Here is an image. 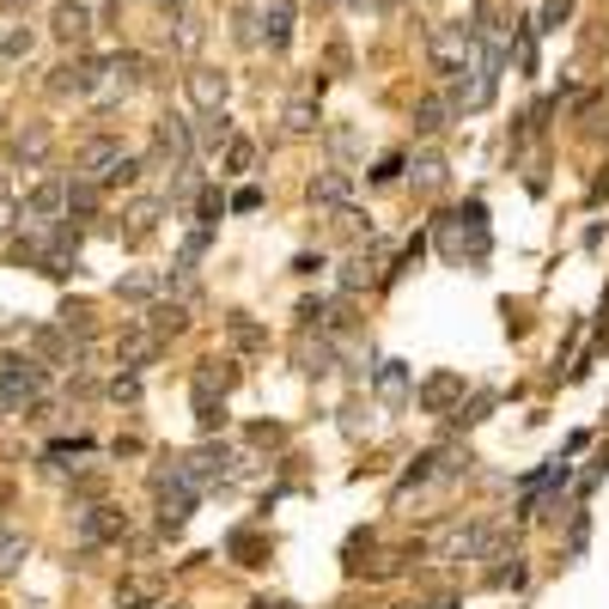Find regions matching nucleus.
<instances>
[{
    "instance_id": "1",
    "label": "nucleus",
    "mask_w": 609,
    "mask_h": 609,
    "mask_svg": "<svg viewBox=\"0 0 609 609\" xmlns=\"http://www.w3.org/2000/svg\"><path fill=\"white\" fill-rule=\"evenodd\" d=\"M74 177H92L98 189L104 184H134V177H141V159H134L117 134H92V141L80 146V159H74Z\"/></svg>"
},
{
    "instance_id": "2",
    "label": "nucleus",
    "mask_w": 609,
    "mask_h": 609,
    "mask_svg": "<svg viewBox=\"0 0 609 609\" xmlns=\"http://www.w3.org/2000/svg\"><path fill=\"white\" fill-rule=\"evenodd\" d=\"M500 543H506L500 530L476 524V518H451V524H439L433 536H427V549H433L439 561H488Z\"/></svg>"
},
{
    "instance_id": "3",
    "label": "nucleus",
    "mask_w": 609,
    "mask_h": 609,
    "mask_svg": "<svg viewBox=\"0 0 609 609\" xmlns=\"http://www.w3.org/2000/svg\"><path fill=\"white\" fill-rule=\"evenodd\" d=\"M439 251H445V263L457 268H488V208L481 201H469L464 213H457V225H451L445 239H439Z\"/></svg>"
},
{
    "instance_id": "4",
    "label": "nucleus",
    "mask_w": 609,
    "mask_h": 609,
    "mask_svg": "<svg viewBox=\"0 0 609 609\" xmlns=\"http://www.w3.org/2000/svg\"><path fill=\"white\" fill-rule=\"evenodd\" d=\"M43 390H49V372H43L37 354H7V359H0V409H7V414L31 409Z\"/></svg>"
},
{
    "instance_id": "5",
    "label": "nucleus",
    "mask_w": 609,
    "mask_h": 609,
    "mask_svg": "<svg viewBox=\"0 0 609 609\" xmlns=\"http://www.w3.org/2000/svg\"><path fill=\"white\" fill-rule=\"evenodd\" d=\"M225 390H232V366H220V359H201L196 378H189V397H196L201 433H220V427H225Z\"/></svg>"
},
{
    "instance_id": "6",
    "label": "nucleus",
    "mask_w": 609,
    "mask_h": 609,
    "mask_svg": "<svg viewBox=\"0 0 609 609\" xmlns=\"http://www.w3.org/2000/svg\"><path fill=\"white\" fill-rule=\"evenodd\" d=\"M476 55H481V43H476V31H469V25H433V31H427V62H433L445 80H451V74H464Z\"/></svg>"
},
{
    "instance_id": "7",
    "label": "nucleus",
    "mask_w": 609,
    "mask_h": 609,
    "mask_svg": "<svg viewBox=\"0 0 609 609\" xmlns=\"http://www.w3.org/2000/svg\"><path fill=\"white\" fill-rule=\"evenodd\" d=\"M74 536H80L86 549L122 543V536H129V512H117V506H104V500H86V506H74Z\"/></svg>"
},
{
    "instance_id": "8",
    "label": "nucleus",
    "mask_w": 609,
    "mask_h": 609,
    "mask_svg": "<svg viewBox=\"0 0 609 609\" xmlns=\"http://www.w3.org/2000/svg\"><path fill=\"white\" fill-rule=\"evenodd\" d=\"M184 469H189V481H196V488H220V481L239 476V451L220 445V439H208V445H196L184 457Z\"/></svg>"
},
{
    "instance_id": "9",
    "label": "nucleus",
    "mask_w": 609,
    "mask_h": 609,
    "mask_svg": "<svg viewBox=\"0 0 609 609\" xmlns=\"http://www.w3.org/2000/svg\"><path fill=\"white\" fill-rule=\"evenodd\" d=\"M153 153L171 159V171H189V159H196V129H189V117H171V110H165L159 129H153Z\"/></svg>"
},
{
    "instance_id": "10",
    "label": "nucleus",
    "mask_w": 609,
    "mask_h": 609,
    "mask_svg": "<svg viewBox=\"0 0 609 609\" xmlns=\"http://www.w3.org/2000/svg\"><path fill=\"white\" fill-rule=\"evenodd\" d=\"M98 67H104V62H92V55H74V62L55 67L49 92H55V98H92V92H98Z\"/></svg>"
},
{
    "instance_id": "11",
    "label": "nucleus",
    "mask_w": 609,
    "mask_h": 609,
    "mask_svg": "<svg viewBox=\"0 0 609 609\" xmlns=\"http://www.w3.org/2000/svg\"><path fill=\"white\" fill-rule=\"evenodd\" d=\"M165 354V335H153V330H146V323H141V330H129V335H122V342H117V359H122V372H146V366H153V359H159Z\"/></svg>"
},
{
    "instance_id": "12",
    "label": "nucleus",
    "mask_w": 609,
    "mask_h": 609,
    "mask_svg": "<svg viewBox=\"0 0 609 609\" xmlns=\"http://www.w3.org/2000/svg\"><path fill=\"white\" fill-rule=\"evenodd\" d=\"M292 359H299L304 378H330V372H335V342H330V335H318V342H311V330H299Z\"/></svg>"
},
{
    "instance_id": "13",
    "label": "nucleus",
    "mask_w": 609,
    "mask_h": 609,
    "mask_svg": "<svg viewBox=\"0 0 609 609\" xmlns=\"http://www.w3.org/2000/svg\"><path fill=\"white\" fill-rule=\"evenodd\" d=\"M256 25H263V31H256V43H268L275 55H287L292 49V0H268V13L256 19Z\"/></svg>"
},
{
    "instance_id": "14",
    "label": "nucleus",
    "mask_w": 609,
    "mask_h": 609,
    "mask_svg": "<svg viewBox=\"0 0 609 609\" xmlns=\"http://www.w3.org/2000/svg\"><path fill=\"white\" fill-rule=\"evenodd\" d=\"M184 86H189V104H196V117H201V110H225V74H213V67H189Z\"/></svg>"
},
{
    "instance_id": "15",
    "label": "nucleus",
    "mask_w": 609,
    "mask_h": 609,
    "mask_svg": "<svg viewBox=\"0 0 609 609\" xmlns=\"http://www.w3.org/2000/svg\"><path fill=\"white\" fill-rule=\"evenodd\" d=\"M414 397H421L427 414H451V402H464V378H457V372H433Z\"/></svg>"
},
{
    "instance_id": "16",
    "label": "nucleus",
    "mask_w": 609,
    "mask_h": 609,
    "mask_svg": "<svg viewBox=\"0 0 609 609\" xmlns=\"http://www.w3.org/2000/svg\"><path fill=\"white\" fill-rule=\"evenodd\" d=\"M409 366H402V359H385V366L372 372V390H378V402H385V409H402V402H409Z\"/></svg>"
},
{
    "instance_id": "17",
    "label": "nucleus",
    "mask_w": 609,
    "mask_h": 609,
    "mask_svg": "<svg viewBox=\"0 0 609 609\" xmlns=\"http://www.w3.org/2000/svg\"><path fill=\"white\" fill-rule=\"evenodd\" d=\"M304 196H311V208H347L354 177H347V171H318L311 184H304Z\"/></svg>"
},
{
    "instance_id": "18",
    "label": "nucleus",
    "mask_w": 609,
    "mask_h": 609,
    "mask_svg": "<svg viewBox=\"0 0 609 609\" xmlns=\"http://www.w3.org/2000/svg\"><path fill=\"white\" fill-rule=\"evenodd\" d=\"M49 25H55V37H62V43H86V37H92V7H86V0H62Z\"/></svg>"
},
{
    "instance_id": "19",
    "label": "nucleus",
    "mask_w": 609,
    "mask_h": 609,
    "mask_svg": "<svg viewBox=\"0 0 609 609\" xmlns=\"http://www.w3.org/2000/svg\"><path fill=\"white\" fill-rule=\"evenodd\" d=\"M402 171H409L414 196H439V189H445V177H451V165L439 159V153H421V159H414V165H402Z\"/></svg>"
},
{
    "instance_id": "20",
    "label": "nucleus",
    "mask_w": 609,
    "mask_h": 609,
    "mask_svg": "<svg viewBox=\"0 0 609 609\" xmlns=\"http://www.w3.org/2000/svg\"><path fill=\"white\" fill-rule=\"evenodd\" d=\"M451 117H457V110L445 104V92H427L421 104H414V134H445Z\"/></svg>"
},
{
    "instance_id": "21",
    "label": "nucleus",
    "mask_w": 609,
    "mask_h": 609,
    "mask_svg": "<svg viewBox=\"0 0 609 609\" xmlns=\"http://www.w3.org/2000/svg\"><path fill=\"white\" fill-rule=\"evenodd\" d=\"M189 129H196V146H201V153H213V146L232 141V122H225V110H201Z\"/></svg>"
},
{
    "instance_id": "22",
    "label": "nucleus",
    "mask_w": 609,
    "mask_h": 609,
    "mask_svg": "<svg viewBox=\"0 0 609 609\" xmlns=\"http://www.w3.org/2000/svg\"><path fill=\"white\" fill-rule=\"evenodd\" d=\"M98 208H104L98 184L92 177H74V184H67V213H74V220H98Z\"/></svg>"
},
{
    "instance_id": "23",
    "label": "nucleus",
    "mask_w": 609,
    "mask_h": 609,
    "mask_svg": "<svg viewBox=\"0 0 609 609\" xmlns=\"http://www.w3.org/2000/svg\"><path fill=\"white\" fill-rule=\"evenodd\" d=\"M25 555H31V543H25V530H13V524H0V579H13L19 567H25Z\"/></svg>"
},
{
    "instance_id": "24",
    "label": "nucleus",
    "mask_w": 609,
    "mask_h": 609,
    "mask_svg": "<svg viewBox=\"0 0 609 609\" xmlns=\"http://www.w3.org/2000/svg\"><path fill=\"white\" fill-rule=\"evenodd\" d=\"M280 122H287V134H311V129H318V98H311V92H292L287 110H280Z\"/></svg>"
},
{
    "instance_id": "25",
    "label": "nucleus",
    "mask_w": 609,
    "mask_h": 609,
    "mask_svg": "<svg viewBox=\"0 0 609 609\" xmlns=\"http://www.w3.org/2000/svg\"><path fill=\"white\" fill-rule=\"evenodd\" d=\"M146 330H153V335H184L189 330V311H184V299H177V304H153V311H146Z\"/></svg>"
},
{
    "instance_id": "26",
    "label": "nucleus",
    "mask_w": 609,
    "mask_h": 609,
    "mask_svg": "<svg viewBox=\"0 0 609 609\" xmlns=\"http://www.w3.org/2000/svg\"><path fill=\"white\" fill-rule=\"evenodd\" d=\"M159 213H165V196H141L129 213H122V220H129V239H146V232L159 225Z\"/></svg>"
},
{
    "instance_id": "27",
    "label": "nucleus",
    "mask_w": 609,
    "mask_h": 609,
    "mask_svg": "<svg viewBox=\"0 0 609 609\" xmlns=\"http://www.w3.org/2000/svg\"><path fill=\"white\" fill-rule=\"evenodd\" d=\"M165 43H171L177 55H196V43H201V19L177 13V19H171V31H165Z\"/></svg>"
},
{
    "instance_id": "28",
    "label": "nucleus",
    "mask_w": 609,
    "mask_h": 609,
    "mask_svg": "<svg viewBox=\"0 0 609 609\" xmlns=\"http://www.w3.org/2000/svg\"><path fill=\"white\" fill-rule=\"evenodd\" d=\"M225 549L239 555V567H256V561L268 555V549H263V536H256V530H232V536H225Z\"/></svg>"
},
{
    "instance_id": "29",
    "label": "nucleus",
    "mask_w": 609,
    "mask_h": 609,
    "mask_svg": "<svg viewBox=\"0 0 609 609\" xmlns=\"http://www.w3.org/2000/svg\"><path fill=\"white\" fill-rule=\"evenodd\" d=\"M567 19H573V0H543V13H536V25H530V31H536V37H555Z\"/></svg>"
},
{
    "instance_id": "30",
    "label": "nucleus",
    "mask_w": 609,
    "mask_h": 609,
    "mask_svg": "<svg viewBox=\"0 0 609 609\" xmlns=\"http://www.w3.org/2000/svg\"><path fill=\"white\" fill-rule=\"evenodd\" d=\"M117 292H122V299H159V292H165V275H122Z\"/></svg>"
},
{
    "instance_id": "31",
    "label": "nucleus",
    "mask_w": 609,
    "mask_h": 609,
    "mask_svg": "<svg viewBox=\"0 0 609 609\" xmlns=\"http://www.w3.org/2000/svg\"><path fill=\"white\" fill-rule=\"evenodd\" d=\"M225 335H232V347H244V354H256V347H268V335L256 330L251 318H225Z\"/></svg>"
},
{
    "instance_id": "32",
    "label": "nucleus",
    "mask_w": 609,
    "mask_h": 609,
    "mask_svg": "<svg viewBox=\"0 0 609 609\" xmlns=\"http://www.w3.org/2000/svg\"><path fill=\"white\" fill-rule=\"evenodd\" d=\"M13 153H19V159H31V165H43V153H49V129H25L13 141Z\"/></svg>"
},
{
    "instance_id": "33",
    "label": "nucleus",
    "mask_w": 609,
    "mask_h": 609,
    "mask_svg": "<svg viewBox=\"0 0 609 609\" xmlns=\"http://www.w3.org/2000/svg\"><path fill=\"white\" fill-rule=\"evenodd\" d=\"M359 287H372V263H366V256H347V263H342V292L354 299Z\"/></svg>"
},
{
    "instance_id": "34",
    "label": "nucleus",
    "mask_w": 609,
    "mask_h": 609,
    "mask_svg": "<svg viewBox=\"0 0 609 609\" xmlns=\"http://www.w3.org/2000/svg\"><path fill=\"white\" fill-rule=\"evenodd\" d=\"M62 330H67V335H92V304H74V299H67V304H62Z\"/></svg>"
},
{
    "instance_id": "35",
    "label": "nucleus",
    "mask_w": 609,
    "mask_h": 609,
    "mask_svg": "<svg viewBox=\"0 0 609 609\" xmlns=\"http://www.w3.org/2000/svg\"><path fill=\"white\" fill-rule=\"evenodd\" d=\"M524 579H530L524 555H512V567H494V573H488V585H500V591H506V585H524Z\"/></svg>"
},
{
    "instance_id": "36",
    "label": "nucleus",
    "mask_w": 609,
    "mask_h": 609,
    "mask_svg": "<svg viewBox=\"0 0 609 609\" xmlns=\"http://www.w3.org/2000/svg\"><path fill=\"white\" fill-rule=\"evenodd\" d=\"M488 409H494V390H481L469 409H457V427H476V421H488Z\"/></svg>"
},
{
    "instance_id": "37",
    "label": "nucleus",
    "mask_w": 609,
    "mask_h": 609,
    "mask_svg": "<svg viewBox=\"0 0 609 609\" xmlns=\"http://www.w3.org/2000/svg\"><path fill=\"white\" fill-rule=\"evenodd\" d=\"M110 397H117V402H141V378H134V372H122L117 385H110Z\"/></svg>"
},
{
    "instance_id": "38",
    "label": "nucleus",
    "mask_w": 609,
    "mask_h": 609,
    "mask_svg": "<svg viewBox=\"0 0 609 609\" xmlns=\"http://www.w3.org/2000/svg\"><path fill=\"white\" fill-rule=\"evenodd\" d=\"M251 439H256V445H287V427H275V421H256V427H251Z\"/></svg>"
},
{
    "instance_id": "39",
    "label": "nucleus",
    "mask_w": 609,
    "mask_h": 609,
    "mask_svg": "<svg viewBox=\"0 0 609 609\" xmlns=\"http://www.w3.org/2000/svg\"><path fill=\"white\" fill-rule=\"evenodd\" d=\"M585 536H591V518H573V530H567V555H585Z\"/></svg>"
},
{
    "instance_id": "40",
    "label": "nucleus",
    "mask_w": 609,
    "mask_h": 609,
    "mask_svg": "<svg viewBox=\"0 0 609 609\" xmlns=\"http://www.w3.org/2000/svg\"><path fill=\"white\" fill-rule=\"evenodd\" d=\"M251 141H232V153H225V171H251Z\"/></svg>"
},
{
    "instance_id": "41",
    "label": "nucleus",
    "mask_w": 609,
    "mask_h": 609,
    "mask_svg": "<svg viewBox=\"0 0 609 609\" xmlns=\"http://www.w3.org/2000/svg\"><path fill=\"white\" fill-rule=\"evenodd\" d=\"M402 165H409V159H402V153H390V159L378 165V171H372V184H397V177H402Z\"/></svg>"
},
{
    "instance_id": "42",
    "label": "nucleus",
    "mask_w": 609,
    "mask_h": 609,
    "mask_svg": "<svg viewBox=\"0 0 609 609\" xmlns=\"http://www.w3.org/2000/svg\"><path fill=\"white\" fill-rule=\"evenodd\" d=\"M0 55H7V62H19V55H31V31H13V37L0 43Z\"/></svg>"
},
{
    "instance_id": "43",
    "label": "nucleus",
    "mask_w": 609,
    "mask_h": 609,
    "mask_svg": "<svg viewBox=\"0 0 609 609\" xmlns=\"http://www.w3.org/2000/svg\"><path fill=\"white\" fill-rule=\"evenodd\" d=\"M318 268H323V256H311V251L292 256V275H318Z\"/></svg>"
},
{
    "instance_id": "44",
    "label": "nucleus",
    "mask_w": 609,
    "mask_h": 609,
    "mask_svg": "<svg viewBox=\"0 0 609 609\" xmlns=\"http://www.w3.org/2000/svg\"><path fill=\"white\" fill-rule=\"evenodd\" d=\"M232 208L251 213V208H263V196H256V189H239V196H232Z\"/></svg>"
},
{
    "instance_id": "45",
    "label": "nucleus",
    "mask_w": 609,
    "mask_h": 609,
    "mask_svg": "<svg viewBox=\"0 0 609 609\" xmlns=\"http://www.w3.org/2000/svg\"><path fill=\"white\" fill-rule=\"evenodd\" d=\"M0 7H7V13H25V7H37V0H0Z\"/></svg>"
},
{
    "instance_id": "46",
    "label": "nucleus",
    "mask_w": 609,
    "mask_h": 609,
    "mask_svg": "<svg viewBox=\"0 0 609 609\" xmlns=\"http://www.w3.org/2000/svg\"><path fill=\"white\" fill-rule=\"evenodd\" d=\"M251 609H287V604H251Z\"/></svg>"
},
{
    "instance_id": "47",
    "label": "nucleus",
    "mask_w": 609,
    "mask_h": 609,
    "mask_svg": "<svg viewBox=\"0 0 609 609\" xmlns=\"http://www.w3.org/2000/svg\"><path fill=\"white\" fill-rule=\"evenodd\" d=\"M159 7H184V0H159Z\"/></svg>"
}]
</instances>
